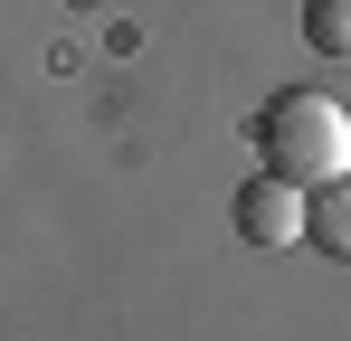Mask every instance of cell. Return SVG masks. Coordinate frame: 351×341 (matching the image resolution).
<instances>
[{"mask_svg": "<svg viewBox=\"0 0 351 341\" xmlns=\"http://www.w3.org/2000/svg\"><path fill=\"white\" fill-rule=\"evenodd\" d=\"M256 162L285 170L294 190L342 180V170H351V114L332 105V95H313V86L266 95V105H256Z\"/></svg>", "mask_w": 351, "mask_h": 341, "instance_id": "6da1fadb", "label": "cell"}, {"mask_svg": "<svg viewBox=\"0 0 351 341\" xmlns=\"http://www.w3.org/2000/svg\"><path fill=\"white\" fill-rule=\"evenodd\" d=\"M228 218H237L247 247H294L304 237V190H294L285 170H256V180L228 190Z\"/></svg>", "mask_w": 351, "mask_h": 341, "instance_id": "7a4b0ae2", "label": "cell"}, {"mask_svg": "<svg viewBox=\"0 0 351 341\" xmlns=\"http://www.w3.org/2000/svg\"><path fill=\"white\" fill-rule=\"evenodd\" d=\"M304 237H313L323 256H351V170L323 180V190H304Z\"/></svg>", "mask_w": 351, "mask_h": 341, "instance_id": "3957f363", "label": "cell"}, {"mask_svg": "<svg viewBox=\"0 0 351 341\" xmlns=\"http://www.w3.org/2000/svg\"><path fill=\"white\" fill-rule=\"evenodd\" d=\"M304 48L351 66V0H304Z\"/></svg>", "mask_w": 351, "mask_h": 341, "instance_id": "277c9868", "label": "cell"}]
</instances>
